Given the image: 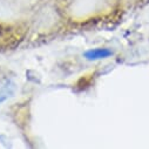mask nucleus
I'll return each mask as SVG.
<instances>
[{
  "label": "nucleus",
  "instance_id": "obj_1",
  "mask_svg": "<svg viewBox=\"0 0 149 149\" xmlns=\"http://www.w3.org/2000/svg\"><path fill=\"white\" fill-rule=\"evenodd\" d=\"M111 54V52L109 49H106V48H99V49H93V51H89V52H86L85 53V56L89 60H96V59H103V58H107Z\"/></svg>",
  "mask_w": 149,
  "mask_h": 149
}]
</instances>
